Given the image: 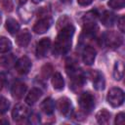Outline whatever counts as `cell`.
Instances as JSON below:
<instances>
[{
  "label": "cell",
  "instance_id": "4fadbf2b",
  "mask_svg": "<svg viewBox=\"0 0 125 125\" xmlns=\"http://www.w3.org/2000/svg\"><path fill=\"white\" fill-rule=\"evenodd\" d=\"M96 55H97V52L92 46H86L82 53L83 62L87 65L93 64L95 62V59H96Z\"/></svg>",
  "mask_w": 125,
  "mask_h": 125
},
{
  "label": "cell",
  "instance_id": "8d00e7d4",
  "mask_svg": "<svg viewBox=\"0 0 125 125\" xmlns=\"http://www.w3.org/2000/svg\"><path fill=\"white\" fill-rule=\"evenodd\" d=\"M0 23H1V16H0Z\"/></svg>",
  "mask_w": 125,
  "mask_h": 125
},
{
  "label": "cell",
  "instance_id": "ac0fdd59",
  "mask_svg": "<svg viewBox=\"0 0 125 125\" xmlns=\"http://www.w3.org/2000/svg\"><path fill=\"white\" fill-rule=\"evenodd\" d=\"M52 85L56 90H62L64 87V80L60 72H55L52 76Z\"/></svg>",
  "mask_w": 125,
  "mask_h": 125
},
{
  "label": "cell",
  "instance_id": "7a4b0ae2",
  "mask_svg": "<svg viewBox=\"0 0 125 125\" xmlns=\"http://www.w3.org/2000/svg\"><path fill=\"white\" fill-rule=\"evenodd\" d=\"M97 18H98V14L97 11H90L87 14H85V16L82 19V22H83V34H85V36H93L97 29Z\"/></svg>",
  "mask_w": 125,
  "mask_h": 125
},
{
  "label": "cell",
  "instance_id": "5b68a950",
  "mask_svg": "<svg viewBox=\"0 0 125 125\" xmlns=\"http://www.w3.org/2000/svg\"><path fill=\"white\" fill-rule=\"evenodd\" d=\"M78 104L83 111L90 112L95 107V97L90 92H84L79 96Z\"/></svg>",
  "mask_w": 125,
  "mask_h": 125
},
{
  "label": "cell",
  "instance_id": "d590c367",
  "mask_svg": "<svg viewBox=\"0 0 125 125\" xmlns=\"http://www.w3.org/2000/svg\"><path fill=\"white\" fill-rule=\"evenodd\" d=\"M25 2H26V0H20V3L21 4H24Z\"/></svg>",
  "mask_w": 125,
  "mask_h": 125
},
{
  "label": "cell",
  "instance_id": "603a6c76",
  "mask_svg": "<svg viewBox=\"0 0 125 125\" xmlns=\"http://www.w3.org/2000/svg\"><path fill=\"white\" fill-rule=\"evenodd\" d=\"M19 15H20V18L24 22L29 21L31 20V18H32V12H30L26 8H20L19 9Z\"/></svg>",
  "mask_w": 125,
  "mask_h": 125
},
{
  "label": "cell",
  "instance_id": "f546056e",
  "mask_svg": "<svg viewBox=\"0 0 125 125\" xmlns=\"http://www.w3.org/2000/svg\"><path fill=\"white\" fill-rule=\"evenodd\" d=\"M28 118H29V123H31V124H38L40 122V116L37 114L29 115Z\"/></svg>",
  "mask_w": 125,
  "mask_h": 125
},
{
  "label": "cell",
  "instance_id": "1f68e13d",
  "mask_svg": "<svg viewBox=\"0 0 125 125\" xmlns=\"http://www.w3.org/2000/svg\"><path fill=\"white\" fill-rule=\"evenodd\" d=\"M94 0H77V3L80 6H88L90 5Z\"/></svg>",
  "mask_w": 125,
  "mask_h": 125
},
{
  "label": "cell",
  "instance_id": "3957f363",
  "mask_svg": "<svg viewBox=\"0 0 125 125\" xmlns=\"http://www.w3.org/2000/svg\"><path fill=\"white\" fill-rule=\"evenodd\" d=\"M106 101L112 107H118L124 102V92L117 87L111 88L107 93Z\"/></svg>",
  "mask_w": 125,
  "mask_h": 125
},
{
  "label": "cell",
  "instance_id": "7402d4cb",
  "mask_svg": "<svg viewBox=\"0 0 125 125\" xmlns=\"http://www.w3.org/2000/svg\"><path fill=\"white\" fill-rule=\"evenodd\" d=\"M12 49V42L5 36L0 37V54L8 53Z\"/></svg>",
  "mask_w": 125,
  "mask_h": 125
},
{
  "label": "cell",
  "instance_id": "2e32d148",
  "mask_svg": "<svg viewBox=\"0 0 125 125\" xmlns=\"http://www.w3.org/2000/svg\"><path fill=\"white\" fill-rule=\"evenodd\" d=\"M40 107H41V110L45 114L51 115V114H53V112L55 110V103L51 98H47L41 103Z\"/></svg>",
  "mask_w": 125,
  "mask_h": 125
},
{
  "label": "cell",
  "instance_id": "277c9868",
  "mask_svg": "<svg viewBox=\"0 0 125 125\" xmlns=\"http://www.w3.org/2000/svg\"><path fill=\"white\" fill-rule=\"evenodd\" d=\"M103 38H104V45H106L108 48H112V49L118 48V47L122 44V42H123L122 36H121L118 32L113 31V30H111V31H106V32L104 34Z\"/></svg>",
  "mask_w": 125,
  "mask_h": 125
},
{
  "label": "cell",
  "instance_id": "9c48e42d",
  "mask_svg": "<svg viewBox=\"0 0 125 125\" xmlns=\"http://www.w3.org/2000/svg\"><path fill=\"white\" fill-rule=\"evenodd\" d=\"M52 24V20L50 17H46V18H41L38 21H36V23L33 26V31L37 34H43L45 33L51 26Z\"/></svg>",
  "mask_w": 125,
  "mask_h": 125
},
{
  "label": "cell",
  "instance_id": "d6a6232c",
  "mask_svg": "<svg viewBox=\"0 0 125 125\" xmlns=\"http://www.w3.org/2000/svg\"><path fill=\"white\" fill-rule=\"evenodd\" d=\"M0 123H6V124H8L9 121L8 120H0Z\"/></svg>",
  "mask_w": 125,
  "mask_h": 125
},
{
  "label": "cell",
  "instance_id": "ba28073f",
  "mask_svg": "<svg viewBox=\"0 0 125 125\" xmlns=\"http://www.w3.org/2000/svg\"><path fill=\"white\" fill-rule=\"evenodd\" d=\"M15 67H16V70L18 73L24 75V74L28 73L31 68V61L29 60L28 57L23 56V57L20 58L15 62Z\"/></svg>",
  "mask_w": 125,
  "mask_h": 125
},
{
  "label": "cell",
  "instance_id": "e575fe53",
  "mask_svg": "<svg viewBox=\"0 0 125 125\" xmlns=\"http://www.w3.org/2000/svg\"><path fill=\"white\" fill-rule=\"evenodd\" d=\"M41 1H43V0H32L33 3H39V2H41Z\"/></svg>",
  "mask_w": 125,
  "mask_h": 125
},
{
  "label": "cell",
  "instance_id": "ffe728a7",
  "mask_svg": "<svg viewBox=\"0 0 125 125\" xmlns=\"http://www.w3.org/2000/svg\"><path fill=\"white\" fill-rule=\"evenodd\" d=\"M96 119L100 124H107L110 120V112L106 109H102L96 114Z\"/></svg>",
  "mask_w": 125,
  "mask_h": 125
},
{
  "label": "cell",
  "instance_id": "7c38bea8",
  "mask_svg": "<svg viewBox=\"0 0 125 125\" xmlns=\"http://www.w3.org/2000/svg\"><path fill=\"white\" fill-rule=\"evenodd\" d=\"M25 92H26V85L21 81L15 82L11 88L12 97L16 100H21L25 94Z\"/></svg>",
  "mask_w": 125,
  "mask_h": 125
},
{
  "label": "cell",
  "instance_id": "8992f818",
  "mask_svg": "<svg viewBox=\"0 0 125 125\" xmlns=\"http://www.w3.org/2000/svg\"><path fill=\"white\" fill-rule=\"evenodd\" d=\"M57 106H58V109L60 110V112L66 118H69L72 115L73 105H72L71 101L68 98L62 97V98L59 99L58 103H57Z\"/></svg>",
  "mask_w": 125,
  "mask_h": 125
},
{
  "label": "cell",
  "instance_id": "44dd1931",
  "mask_svg": "<svg viewBox=\"0 0 125 125\" xmlns=\"http://www.w3.org/2000/svg\"><path fill=\"white\" fill-rule=\"evenodd\" d=\"M124 75V65L122 62H116L113 67V77L115 80H121Z\"/></svg>",
  "mask_w": 125,
  "mask_h": 125
},
{
  "label": "cell",
  "instance_id": "30bf717a",
  "mask_svg": "<svg viewBox=\"0 0 125 125\" xmlns=\"http://www.w3.org/2000/svg\"><path fill=\"white\" fill-rule=\"evenodd\" d=\"M51 47V40L49 38H42L36 45V56L38 58H44L49 52Z\"/></svg>",
  "mask_w": 125,
  "mask_h": 125
},
{
  "label": "cell",
  "instance_id": "e0dca14e",
  "mask_svg": "<svg viewBox=\"0 0 125 125\" xmlns=\"http://www.w3.org/2000/svg\"><path fill=\"white\" fill-rule=\"evenodd\" d=\"M101 21L104 26L110 27L115 22V15L109 11H104L101 17Z\"/></svg>",
  "mask_w": 125,
  "mask_h": 125
},
{
  "label": "cell",
  "instance_id": "836d02e7",
  "mask_svg": "<svg viewBox=\"0 0 125 125\" xmlns=\"http://www.w3.org/2000/svg\"><path fill=\"white\" fill-rule=\"evenodd\" d=\"M62 3H69V2H71V0H61Z\"/></svg>",
  "mask_w": 125,
  "mask_h": 125
},
{
  "label": "cell",
  "instance_id": "83f0119b",
  "mask_svg": "<svg viewBox=\"0 0 125 125\" xmlns=\"http://www.w3.org/2000/svg\"><path fill=\"white\" fill-rule=\"evenodd\" d=\"M52 70H53L52 66H51L50 64H46V65H44V66L42 67V71H41V73H42V75H43L44 78H47V77H49V76L51 75Z\"/></svg>",
  "mask_w": 125,
  "mask_h": 125
},
{
  "label": "cell",
  "instance_id": "5bb4252c",
  "mask_svg": "<svg viewBox=\"0 0 125 125\" xmlns=\"http://www.w3.org/2000/svg\"><path fill=\"white\" fill-rule=\"evenodd\" d=\"M31 39V34L27 29H22L21 30L17 37H16V42L20 47H26Z\"/></svg>",
  "mask_w": 125,
  "mask_h": 125
},
{
  "label": "cell",
  "instance_id": "8fae6325",
  "mask_svg": "<svg viewBox=\"0 0 125 125\" xmlns=\"http://www.w3.org/2000/svg\"><path fill=\"white\" fill-rule=\"evenodd\" d=\"M91 75H92V80H93L94 88L96 90H98V91L104 90V86H105V80H104V74L101 71L93 70L91 72Z\"/></svg>",
  "mask_w": 125,
  "mask_h": 125
},
{
  "label": "cell",
  "instance_id": "cb8c5ba5",
  "mask_svg": "<svg viewBox=\"0 0 125 125\" xmlns=\"http://www.w3.org/2000/svg\"><path fill=\"white\" fill-rule=\"evenodd\" d=\"M15 62H16V61H15V58H14L13 55H7V56H4V57L0 58V64L3 65V66L9 67Z\"/></svg>",
  "mask_w": 125,
  "mask_h": 125
},
{
  "label": "cell",
  "instance_id": "d4e9b609",
  "mask_svg": "<svg viewBox=\"0 0 125 125\" xmlns=\"http://www.w3.org/2000/svg\"><path fill=\"white\" fill-rule=\"evenodd\" d=\"M107 5L114 10H120L125 6V0H109Z\"/></svg>",
  "mask_w": 125,
  "mask_h": 125
},
{
  "label": "cell",
  "instance_id": "52a82bcc",
  "mask_svg": "<svg viewBox=\"0 0 125 125\" xmlns=\"http://www.w3.org/2000/svg\"><path fill=\"white\" fill-rule=\"evenodd\" d=\"M30 114L29 108L21 104H18L14 106V109L12 110V117L15 121H21L26 117H28Z\"/></svg>",
  "mask_w": 125,
  "mask_h": 125
},
{
  "label": "cell",
  "instance_id": "4dcf8cb0",
  "mask_svg": "<svg viewBox=\"0 0 125 125\" xmlns=\"http://www.w3.org/2000/svg\"><path fill=\"white\" fill-rule=\"evenodd\" d=\"M124 21H125L124 17L123 16L120 17V19L118 20V28H119V30L121 32H124V30H125V23H124Z\"/></svg>",
  "mask_w": 125,
  "mask_h": 125
},
{
  "label": "cell",
  "instance_id": "484cf974",
  "mask_svg": "<svg viewBox=\"0 0 125 125\" xmlns=\"http://www.w3.org/2000/svg\"><path fill=\"white\" fill-rule=\"evenodd\" d=\"M9 107H10V102L4 97H0V114L7 112Z\"/></svg>",
  "mask_w": 125,
  "mask_h": 125
},
{
  "label": "cell",
  "instance_id": "9a60e30c",
  "mask_svg": "<svg viewBox=\"0 0 125 125\" xmlns=\"http://www.w3.org/2000/svg\"><path fill=\"white\" fill-rule=\"evenodd\" d=\"M42 96V91L39 88H32L25 98V103L28 105L34 104Z\"/></svg>",
  "mask_w": 125,
  "mask_h": 125
},
{
  "label": "cell",
  "instance_id": "6da1fadb",
  "mask_svg": "<svg viewBox=\"0 0 125 125\" xmlns=\"http://www.w3.org/2000/svg\"><path fill=\"white\" fill-rule=\"evenodd\" d=\"M60 31L55 40L53 47L54 56H61L66 54L71 47V40L74 34V26L71 22L63 23L62 27H59Z\"/></svg>",
  "mask_w": 125,
  "mask_h": 125
},
{
  "label": "cell",
  "instance_id": "4316f807",
  "mask_svg": "<svg viewBox=\"0 0 125 125\" xmlns=\"http://www.w3.org/2000/svg\"><path fill=\"white\" fill-rule=\"evenodd\" d=\"M0 7L6 12H11L14 8V4L11 0H0Z\"/></svg>",
  "mask_w": 125,
  "mask_h": 125
},
{
  "label": "cell",
  "instance_id": "d6986e66",
  "mask_svg": "<svg viewBox=\"0 0 125 125\" xmlns=\"http://www.w3.org/2000/svg\"><path fill=\"white\" fill-rule=\"evenodd\" d=\"M6 29L11 33V34H15L19 31L20 29V23L15 20V19H12V18H9L7 19L6 21Z\"/></svg>",
  "mask_w": 125,
  "mask_h": 125
},
{
  "label": "cell",
  "instance_id": "f1b7e54d",
  "mask_svg": "<svg viewBox=\"0 0 125 125\" xmlns=\"http://www.w3.org/2000/svg\"><path fill=\"white\" fill-rule=\"evenodd\" d=\"M114 123L117 124V125H123L125 123V114H124V112H120L116 115Z\"/></svg>",
  "mask_w": 125,
  "mask_h": 125
}]
</instances>
